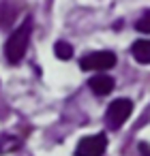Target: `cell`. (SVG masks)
<instances>
[{
    "label": "cell",
    "mask_w": 150,
    "mask_h": 156,
    "mask_svg": "<svg viewBox=\"0 0 150 156\" xmlns=\"http://www.w3.org/2000/svg\"><path fill=\"white\" fill-rule=\"evenodd\" d=\"M17 145H20L17 139H13L11 135H2V137H0V154H5L9 150H15Z\"/></svg>",
    "instance_id": "10"
},
{
    "label": "cell",
    "mask_w": 150,
    "mask_h": 156,
    "mask_svg": "<svg viewBox=\"0 0 150 156\" xmlns=\"http://www.w3.org/2000/svg\"><path fill=\"white\" fill-rule=\"evenodd\" d=\"M131 54L135 58V62L139 64H150V39H139L133 43Z\"/></svg>",
    "instance_id": "6"
},
{
    "label": "cell",
    "mask_w": 150,
    "mask_h": 156,
    "mask_svg": "<svg viewBox=\"0 0 150 156\" xmlns=\"http://www.w3.org/2000/svg\"><path fill=\"white\" fill-rule=\"evenodd\" d=\"M135 30L144 32V34H150V9L141 13V17L135 22Z\"/></svg>",
    "instance_id": "9"
},
{
    "label": "cell",
    "mask_w": 150,
    "mask_h": 156,
    "mask_svg": "<svg viewBox=\"0 0 150 156\" xmlns=\"http://www.w3.org/2000/svg\"><path fill=\"white\" fill-rule=\"evenodd\" d=\"M105 147H107V137L105 135H90V137H84L77 147H75V156H103L105 154Z\"/></svg>",
    "instance_id": "4"
},
{
    "label": "cell",
    "mask_w": 150,
    "mask_h": 156,
    "mask_svg": "<svg viewBox=\"0 0 150 156\" xmlns=\"http://www.w3.org/2000/svg\"><path fill=\"white\" fill-rule=\"evenodd\" d=\"M114 64H116V54L114 51H92V54H86L79 60L82 71H97V73L114 69Z\"/></svg>",
    "instance_id": "3"
},
{
    "label": "cell",
    "mask_w": 150,
    "mask_h": 156,
    "mask_svg": "<svg viewBox=\"0 0 150 156\" xmlns=\"http://www.w3.org/2000/svg\"><path fill=\"white\" fill-rule=\"evenodd\" d=\"M30 32H32V17H26L22 22V26L7 39L5 56L11 64H17L26 56V49H28V43H30Z\"/></svg>",
    "instance_id": "1"
},
{
    "label": "cell",
    "mask_w": 150,
    "mask_h": 156,
    "mask_svg": "<svg viewBox=\"0 0 150 156\" xmlns=\"http://www.w3.org/2000/svg\"><path fill=\"white\" fill-rule=\"evenodd\" d=\"M114 86H116V81H114L109 75H105V73H99V75H94V77L88 81V88H90L97 96L109 94V92L114 90Z\"/></svg>",
    "instance_id": "5"
},
{
    "label": "cell",
    "mask_w": 150,
    "mask_h": 156,
    "mask_svg": "<svg viewBox=\"0 0 150 156\" xmlns=\"http://www.w3.org/2000/svg\"><path fill=\"white\" fill-rule=\"evenodd\" d=\"M54 54L60 58V60H71L73 58V47L67 43V41H58L54 45Z\"/></svg>",
    "instance_id": "8"
},
{
    "label": "cell",
    "mask_w": 150,
    "mask_h": 156,
    "mask_svg": "<svg viewBox=\"0 0 150 156\" xmlns=\"http://www.w3.org/2000/svg\"><path fill=\"white\" fill-rule=\"evenodd\" d=\"M131 111H133V103L129 98H116V101H112L109 107H107V111H105V124H107V128L109 130H118L129 120Z\"/></svg>",
    "instance_id": "2"
},
{
    "label": "cell",
    "mask_w": 150,
    "mask_h": 156,
    "mask_svg": "<svg viewBox=\"0 0 150 156\" xmlns=\"http://www.w3.org/2000/svg\"><path fill=\"white\" fill-rule=\"evenodd\" d=\"M13 17H15V7L11 2H5L2 7H0V26L7 28L13 22Z\"/></svg>",
    "instance_id": "7"
}]
</instances>
